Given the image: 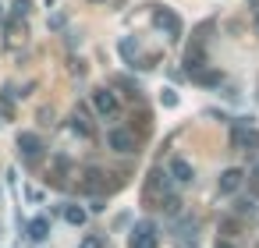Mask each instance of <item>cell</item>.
Returning a JSON list of instances; mask_svg holds the SVG:
<instances>
[{
	"instance_id": "cell-26",
	"label": "cell",
	"mask_w": 259,
	"mask_h": 248,
	"mask_svg": "<svg viewBox=\"0 0 259 248\" xmlns=\"http://www.w3.org/2000/svg\"><path fill=\"white\" fill-rule=\"evenodd\" d=\"M217 248H231V244H224V241H220V244H217Z\"/></svg>"
},
{
	"instance_id": "cell-6",
	"label": "cell",
	"mask_w": 259,
	"mask_h": 248,
	"mask_svg": "<svg viewBox=\"0 0 259 248\" xmlns=\"http://www.w3.org/2000/svg\"><path fill=\"white\" fill-rule=\"evenodd\" d=\"M4 46L8 50H18V46H25V39H29V29H25V22H18V18H8V25H4Z\"/></svg>"
},
{
	"instance_id": "cell-25",
	"label": "cell",
	"mask_w": 259,
	"mask_h": 248,
	"mask_svg": "<svg viewBox=\"0 0 259 248\" xmlns=\"http://www.w3.org/2000/svg\"><path fill=\"white\" fill-rule=\"evenodd\" d=\"M255 32H259V11H255Z\"/></svg>"
},
{
	"instance_id": "cell-2",
	"label": "cell",
	"mask_w": 259,
	"mask_h": 248,
	"mask_svg": "<svg viewBox=\"0 0 259 248\" xmlns=\"http://www.w3.org/2000/svg\"><path fill=\"white\" fill-rule=\"evenodd\" d=\"M107 145H110L114 153H135V149H139V135H135L132 128H110V131H107Z\"/></svg>"
},
{
	"instance_id": "cell-4",
	"label": "cell",
	"mask_w": 259,
	"mask_h": 248,
	"mask_svg": "<svg viewBox=\"0 0 259 248\" xmlns=\"http://www.w3.org/2000/svg\"><path fill=\"white\" fill-rule=\"evenodd\" d=\"M128 244H132V248H156V227H153L149 220L135 223V227H132V237H128Z\"/></svg>"
},
{
	"instance_id": "cell-18",
	"label": "cell",
	"mask_w": 259,
	"mask_h": 248,
	"mask_svg": "<svg viewBox=\"0 0 259 248\" xmlns=\"http://www.w3.org/2000/svg\"><path fill=\"white\" fill-rule=\"evenodd\" d=\"M75 128H78L82 135H93V124L85 121V110H78V114H75Z\"/></svg>"
},
{
	"instance_id": "cell-21",
	"label": "cell",
	"mask_w": 259,
	"mask_h": 248,
	"mask_svg": "<svg viewBox=\"0 0 259 248\" xmlns=\"http://www.w3.org/2000/svg\"><path fill=\"white\" fill-rule=\"evenodd\" d=\"M25 199H29V202H43V188L29 184V188H25Z\"/></svg>"
},
{
	"instance_id": "cell-14",
	"label": "cell",
	"mask_w": 259,
	"mask_h": 248,
	"mask_svg": "<svg viewBox=\"0 0 259 248\" xmlns=\"http://www.w3.org/2000/svg\"><path fill=\"white\" fill-rule=\"evenodd\" d=\"M61 213H64V220H68L71 227H82V223H85V209H82V206L64 202V206H61Z\"/></svg>"
},
{
	"instance_id": "cell-27",
	"label": "cell",
	"mask_w": 259,
	"mask_h": 248,
	"mask_svg": "<svg viewBox=\"0 0 259 248\" xmlns=\"http://www.w3.org/2000/svg\"><path fill=\"white\" fill-rule=\"evenodd\" d=\"M252 4H255V0H252Z\"/></svg>"
},
{
	"instance_id": "cell-23",
	"label": "cell",
	"mask_w": 259,
	"mask_h": 248,
	"mask_svg": "<svg viewBox=\"0 0 259 248\" xmlns=\"http://www.w3.org/2000/svg\"><path fill=\"white\" fill-rule=\"evenodd\" d=\"M4 25H8V11H4V8H0V29H4Z\"/></svg>"
},
{
	"instance_id": "cell-13",
	"label": "cell",
	"mask_w": 259,
	"mask_h": 248,
	"mask_svg": "<svg viewBox=\"0 0 259 248\" xmlns=\"http://www.w3.org/2000/svg\"><path fill=\"white\" fill-rule=\"evenodd\" d=\"M47 237H50V220L47 216H36L29 223V241H47Z\"/></svg>"
},
{
	"instance_id": "cell-17",
	"label": "cell",
	"mask_w": 259,
	"mask_h": 248,
	"mask_svg": "<svg viewBox=\"0 0 259 248\" xmlns=\"http://www.w3.org/2000/svg\"><path fill=\"white\" fill-rule=\"evenodd\" d=\"M29 11H32V0H15V8H11V15H15L18 22H22Z\"/></svg>"
},
{
	"instance_id": "cell-7",
	"label": "cell",
	"mask_w": 259,
	"mask_h": 248,
	"mask_svg": "<svg viewBox=\"0 0 259 248\" xmlns=\"http://www.w3.org/2000/svg\"><path fill=\"white\" fill-rule=\"evenodd\" d=\"M93 110L103 114V117L117 114V96H114L110 89H93Z\"/></svg>"
},
{
	"instance_id": "cell-12",
	"label": "cell",
	"mask_w": 259,
	"mask_h": 248,
	"mask_svg": "<svg viewBox=\"0 0 259 248\" xmlns=\"http://www.w3.org/2000/svg\"><path fill=\"white\" fill-rule=\"evenodd\" d=\"M117 54H121L128 64H135V61H139V39H135V36H124V39L117 43Z\"/></svg>"
},
{
	"instance_id": "cell-24",
	"label": "cell",
	"mask_w": 259,
	"mask_h": 248,
	"mask_svg": "<svg viewBox=\"0 0 259 248\" xmlns=\"http://www.w3.org/2000/svg\"><path fill=\"white\" fill-rule=\"evenodd\" d=\"M252 177H255V184H259V163H255V170H252Z\"/></svg>"
},
{
	"instance_id": "cell-5",
	"label": "cell",
	"mask_w": 259,
	"mask_h": 248,
	"mask_svg": "<svg viewBox=\"0 0 259 248\" xmlns=\"http://www.w3.org/2000/svg\"><path fill=\"white\" fill-rule=\"evenodd\" d=\"M18 149H22V156L32 160V163L43 160V153H47V149H43V138H39L36 131H22V135H18Z\"/></svg>"
},
{
	"instance_id": "cell-10",
	"label": "cell",
	"mask_w": 259,
	"mask_h": 248,
	"mask_svg": "<svg viewBox=\"0 0 259 248\" xmlns=\"http://www.w3.org/2000/svg\"><path fill=\"white\" fill-rule=\"evenodd\" d=\"M241 177H245V174H241L238 167H231V170H224V174H220V191H224V195H231V191H238V188H241Z\"/></svg>"
},
{
	"instance_id": "cell-15",
	"label": "cell",
	"mask_w": 259,
	"mask_h": 248,
	"mask_svg": "<svg viewBox=\"0 0 259 248\" xmlns=\"http://www.w3.org/2000/svg\"><path fill=\"white\" fill-rule=\"evenodd\" d=\"M11 96H15V89H11V85H4V92H0V128L11 121Z\"/></svg>"
},
{
	"instance_id": "cell-1",
	"label": "cell",
	"mask_w": 259,
	"mask_h": 248,
	"mask_svg": "<svg viewBox=\"0 0 259 248\" xmlns=\"http://www.w3.org/2000/svg\"><path fill=\"white\" fill-rule=\"evenodd\" d=\"M153 25H156L167 39H178V36H181V18H178L170 8H160V4H156V8H153Z\"/></svg>"
},
{
	"instance_id": "cell-16",
	"label": "cell",
	"mask_w": 259,
	"mask_h": 248,
	"mask_svg": "<svg viewBox=\"0 0 259 248\" xmlns=\"http://www.w3.org/2000/svg\"><path fill=\"white\" fill-rule=\"evenodd\" d=\"M192 78H195L199 85H220V82H224V75H220V71H195Z\"/></svg>"
},
{
	"instance_id": "cell-8",
	"label": "cell",
	"mask_w": 259,
	"mask_h": 248,
	"mask_svg": "<svg viewBox=\"0 0 259 248\" xmlns=\"http://www.w3.org/2000/svg\"><path fill=\"white\" fill-rule=\"evenodd\" d=\"M170 177H174L178 184H192V181H195V170H192V163H188V160L174 156V160H170Z\"/></svg>"
},
{
	"instance_id": "cell-20",
	"label": "cell",
	"mask_w": 259,
	"mask_h": 248,
	"mask_svg": "<svg viewBox=\"0 0 259 248\" xmlns=\"http://www.w3.org/2000/svg\"><path fill=\"white\" fill-rule=\"evenodd\" d=\"M39 124H54V107H39Z\"/></svg>"
},
{
	"instance_id": "cell-11",
	"label": "cell",
	"mask_w": 259,
	"mask_h": 248,
	"mask_svg": "<svg viewBox=\"0 0 259 248\" xmlns=\"http://www.w3.org/2000/svg\"><path fill=\"white\" fill-rule=\"evenodd\" d=\"M202 64H206V57H202V46H199V43H192V46L185 50V68L195 75V71H202Z\"/></svg>"
},
{
	"instance_id": "cell-22",
	"label": "cell",
	"mask_w": 259,
	"mask_h": 248,
	"mask_svg": "<svg viewBox=\"0 0 259 248\" xmlns=\"http://www.w3.org/2000/svg\"><path fill=\"white\" fill-rule=\"evenodd\" d=\"M160 103H163V107H178V96H174V89H163Z\"/></svg>"
},
{
	"instance_id": "cell-19",
	"label": "cell",
	"mask_w": 259,
	"mask_h": 248,
	"mask_svg": "<svg viewBox=\"0 0 259 248\" xmlns=\"http://www.w3.org/2000/svg\"><path fill=\"white\" fill-rule=\"evenodd\" d=\"M78 248H103V237H100V234H85Z\"/></svg>"
},
{
	"instance_id": "cell-9",
	"label": "cell",
	"mask_w": 259,
	"mask_h": 248,
	"mask_svg": "<svg viewBox=\"0 0 259 248\" xmlns=\"http://www.w3.org/2000/svg\"><path fill=\"white\" fill-rule=\"evenodd\" d=\"M163 195L167 199V191H170V177L163 174V170H149V184H146V195Z\"/></svg>"
},
{
	"instance_id": "cell-3",
	"label": "cell",
	"mask_w": 259,
	"mask_h": 248,
	"mask_svg": "<svg viewBox=\"0 0 259 248\" xmlns=\"http://www.w3.org/2000/svg\"><path fill=\"white\" fill-rule=\"evenodd\" d=\"M231 145L241 149V153H255V149H259V128H252V124H238V128L231 131Z\"/></svg>"
}]
</instances>
